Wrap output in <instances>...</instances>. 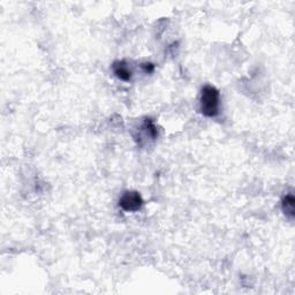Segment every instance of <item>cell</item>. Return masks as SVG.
Returning <instances> with one entry per match:
<instances>
[{
  "mask_svg": "<svg viewBox=\"0 0 295 295\" xmlns=\"http://www.w3.org/2000/svg\"><path fill=\"white\" fill-rule=\"evenodd\" d=\"M141 67H142L143 72L147 73V74H150L153 72V70H155V65L151 64V63H144V64L141 65Z\"/></svg>",
  "mask_w": 295,
  "mask_h": 295,
  "instance_id": "obj_6",
  "label": "cell"
},
{
  "mask_svg": "<svg viewBox=\"0 0 295 295\" xmlns=\"http://www.w3.org/2000/svg\"><path fill=\"white\" fill-rule=\"evenodd\" d=\"M112 69L114 75H116L119 80L124 81V82H128L131 80V76H133V73L129 68V66L127 65L126 61L121 60V61H116L112 65Z\"/></svg>",
  "mask_w": 295,
  "mask_h": 295,
  "instance_id": "obj_4",
  "label": "cell"
},
{
  "mask_svg": "<svg viewBox=\"0 0 295 295\" xmlns=\"http://www.w3.org/2000/svg\"><path fill=\"white\" fill-rule=\"evenodd\" d=\"M119 206L126 212H138L142 209L143 199L139 192H125L119 200Z\"/></svg>",
  "mask_w": 295,
  "mask_h": 295,
  "instance_id": "obj_2",
  "label": "cell"
},
{
  "mask_svg": "<svg viewBox=\"0 0 295 295\" xmlns=\"http://www.w3.org/2000/svg\"><path fill=\"white\" fill-rule=\"evenodd\" d=\"M281 209L285 216L289 219H293L295 216V200L292 194H287V195L283 197L281 201Z\"/></svg>",
  "mask_w": 295,
  "mask_h": 295,
  "instance_id": "obj_5",
  "label": "cell"
},
{
  "mask_svg": "<svg viewBox=\"0 0 295 295\" xmlns=\"http://www.w3.org/2000/svg\"><path fill=\"white\" fill-rule=\"evenodd\" d=\"M139 130H140V135L135 136V139L139 140L140 144L142 143V140H147V139L156 140L158 136L157 127L151 119H145L143 124L141 125Z\"/></svg>",
  "mask_w": 295,
  "mask_h": 295,
  "instance_id": "obj_3",
  "label": "cell"
},
{
  "mask_svg": "<svg viewBox=\"0 0 295 295\" xmlns=\"http://www.w3.org/2000/svg\"><path fill=\"white\" fill-rule=\"evenodd\" d=\"M200 111L206 118L217 117L220 112V92L213 86H204L200 96Z\"/></svg>",
  "mask_w": 295,
  "mask_h": 295,
  "instance_id": "obj_1",
  "label": "cell"
}]
</instances>
